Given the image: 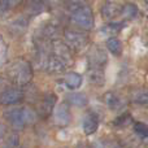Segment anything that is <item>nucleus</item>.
Returning <instances> with one entry per match:
<instances>
[{
	"instance_id": "f257e3e1",
	"label": "nucleus",
	"mask_w": 148,
	"mask_h": 148,
	"mask_svg": "<svg viewBox=\"0 0 148 148\" xmlns=\"http://www.w3.org/2000/svg\"><path fill=\"white\" fill-rule=\"evenodd\" d=\"M8 74H9V78L12 79L13 83H16L17 86H26L33 79L34 72L33 66L27 60L18 59L9 66Z\"/></svg>"
},
{
	"instance_id": "f03ea898",
	"label": "nucleus",
	"mask_w": 148,
	"mask_h": 148,
	"mask_svg": "<svg viewBox=\"0 0 148 148\" xmlns=\"http://www.w3.org/2000/svg\"><path fill=\"white\" fill-rule=\"evenodd\" d=\"M72 18L75 25H78L79 27L84 29V30H91L94 27V13L88 5H82V7L73 9Z\"/></svg>"
},
{
	"instance_id": "7ed1b4c3",
	"label": "nucleus",
	"mask_w": 148,
	"mask_h": 148,
	"mask_svg": "<svg viewBox=\"0 0 148 148\" xmlns=\"http://www.w3.org/2000/svg\"><path fill=\"white\" fill-rule=\"evenodd\" d=\"M64 43L70 48V51L79 52L84 49L88 44L87 34L78 30H65L64 31Z\"/></svg>"
},
{
	"instance_id": "20e7f679",
	"label": "nucleus",
	"mask_w": 148,
	"mask_h": 148,
	"mask_svg": "<svg viewBox=\"0 0 148 148\" xmlns=\"http://www.w3.org/2000/svg\"><path fill=\"white\" fill-rule=\"evenodd\" d=\"M51 53L55 57L62 61L65 64V66H69L73 64V55L70 48L64 43V42L60 40H52L51 42Z\"/></svg>"
},
{
	"instance_id": "39448f33",
	"label": "nucleus",
	"mask_w": 148,
	"mask_h": 148,
	"mask_svg": "<svg viewBox=\"0 0 148 148\" xmlns=\"http://www.w3.org/2000/svg\"><path fill=\"white\" fill-rule=\"evenodd\" d=\"M23 100V92L20 88H8L0 94V104L1 105H14Z\"/></svg>"
},
{
	"instance_id": "423d86ee",
	"label": "nucleus",
	"mask_w": 148,
	"mask_h": 148,
	"mask_svg": "<svg viewBox=\"0 0 148 148\" xmlns=\"http://www.w3.org/2000/svg\"><path fill=\"white\" fill-rule=\"evenodd\" d=\"M55 122L60 127H65L70 123V110L68 107V103H60L56 108H55Z\"/></svg>"
},
{
	"instance_id": "0eeeda50",
	"label": "nucleus",
	"mask_w": 148,
	"mask_h": 148,
	"mask_svg": "<svg viewBox=\"0 0 148 148\" xmlns=\"http://www.w3.org/2000/svg\"><path fill=\"white\" fill-rule=\"evenodd\" d=\"M4 118L10 123L14 130H21L25 127V123L22 120V113H21L20 108H12L4 112Z\"/></svg>"
},
{
	"instance_id": "6e6552de",
	"label": "nucleus",
	"mask_w": 148,
	"mask_h": 148,
	"mask_svg": "<svg viewBox=\"0 0 148 148\" xmlns=\"http://www.w3.org/2000/svg\"><path fill=\"white\" fill-rule=\"evenodd\" d=\"M65 69H66V66H65L64 62L60 61L57 57H55L51 53L48 56V59H47L43 70H46V72H48L51 74H60V73H64Z\"/></svg>"
},
{
	"instance_id": "1a4fd4ad",
	"label": "nucleus",
	"mask_w": 148,
	"mask_h": 148,
	"mask_svg": "<svg viewBox=\"0 0 148 148\" xmlns=\"http://www.w3.org/2000/svg\"><path fill=\"white\" fill-rule=\"evenodd\" d=\"M88 62L91 66H96V68H101V65H104L107 62V55L103 49L94 47L88 53Z\"/></svg>"
},
{
	"instance_id": "9d476101",
	"label": "nucleus",
	"mask_w": 148,
	"mask_h": 148,
	"mask_svg": "<svg viewBox=\"0 0 148 148\" xmlns=\"http://www.w3.org/2000/svg\"><path fill=\"white\" fill-rule=\"evenodd\" d=\"M87 79L90 83L95 84V86H103L105 83V74L101 68L91 66L87 70Z\"/></svg>"
},
{
	"instance_id": "9b49d317",
	"label": "nucleus",
	"mask_w": 148,
	"mask_h": 148,
	"mask_svg": "<svg viewBox=\"0 0 148 148\" xmlns=\"http://www.w3.org/2000/svg\"><path fill=\"white\" fill-rule=\"evenodd\" d=\"M82 127L86 135H92L95 134V131L99 127V120L94 113H88V114L84 116L83 122H82Z\"/></svg>"
},
{
	"instance_id": "f8f14e48",
	"label": "nucleus",
	"mask_w": 148,
	"mask_h": 148,
	"mask_svg": "<svg viewBox=\"0 0 148 148\" xmlns=\"http://www.w3.org/2000/svg\"><path fill=\"white\" fill-rule=\"evenodd\" d=\"M121 13V7L117 3L113 1H107L103 4L101 7V16L105 20H113Z\"/></svg>"
},
{
	"instance_id": "ddd939ff",
	"label": "nucleus",
	"mask_w": 148,
	"mask_h": 148,
	"mask_svg": "<svg viewBox=\"0 0 148 148\" xmlns=\"http://www.w3.org/2000/svg\"><path fill=\"white\" fill-rule=\"evenodd\" d=\"M64 82H65V84H66L68 88L77 90L82 86V83H83V78H82L81 74H78L75 72H70L65 75Z\"/></svg>"
},
{
	"instance_id": "4468645a",
	"label": "nucleus",
	"mask_w": 148,
	"mask_h": 148,
	"mask_svg": "<svg viewBox=\"0 0 148 148\" xmlns=\"http://www.w3.org/2000/svg\"><path fill=\"white\" fill-rule=\"evenodd\" d=\"M66 101L69 104L74 105V107H78V108H83L87 105L88 103V99L84 94L82 92H73V94H69L66 96Z\"/></svg>"
},
{
	"instance_id": "2eb2a0df",
	"label": "nucleus",
	"mask_w": 148,
	"mask_h": 148,
	"mask_svg": "<svg viewBox=\"0 0 148 148\" xmlns=\"http://www.w3.org/2000/svg\"><path fill=\"white\" fill-rule=\"evenodd\" d=\"M104 100H105L107 107L110 108L112 110H117L118 108L122 107V100H121V97H118L117 95L113 94V92H107L104 96Z\"/></svg>"
},
{
	"instance_id": "dca6fc26",
	"label": "nucleus",
	"mask_w": 148,
	"mask_h": 148,
	"mask_svg": "<svg viewBox=\"0 0 148 148\" xmlns=\"http://www.w3.org/2000/svg\"><path fill=\"white\" fill-rule=\"evenodd\" d=\"M138 13H139V9L134 3H127V4H125L121 8V16H122L123 18H126V20H133V18H135L136 16H138Z\"/></svg>"
},
{
	"instance_id": "f3484780",
	"label": "nucleus",
	"mask_w": 148,
	"mask_h": 148,
	"mask_svg": "<svg viewBox=\"0 0 148 148\" xmlns=\"http://www.w3.org/2000/svg\"><path fill=\"white\" fill-rule=\"evenodd\" d=\"M21 113H22V120H23V123L26 125H33V123L36 122V112L30 107H23L21 109Z\"/></svg>"
},
{
	"instance_id": "a211bd4d",
	"label": "nucleus",
	"mask_w": 148,
	"mask_h": 148,
	"mask_svg": "<svg viewBox=\"0 0 148 148\" xmlns=\"http://www.w3.org/2000/svg\"><path fill=\"white\" fill-rule=\"evenodd\" d=\"M107 48H108V51L112 55H114V56H120V55L122 53V43H121L120 39L114 38V36L109 38L107 40Z\"/></svg>"
},
{
	"instance_id": "6ab92c4d",
	"label": "nucleus",
	"mask_w": 148,
	"mask_h": 148,
	"mask_svg": "<svg viewBox=\"0 0 148 148\" xmlns=\"http://www.w3.org/2000/svg\"><path fill=\"white\" fill-rule=\"evenodd\" d=\"M55 100H56V97H55L53 95H49V96H47L46 99L43 100V103H42V105H40V112L44 117L48 116L49 113H51V110L55 109Z\"/></svg>"
},
{
	"instance_id": "aec40b11",
	"label": "nucleus",
	"mask_w": 148,
	"mask_h": 148,
	"mask_svg": "<svg viewBox=\"0 0 148 148\" xmlns=\"http://www.w3.org/2000/svg\"><path fill=\"white\" fill-rule=\"evenodd\" d=\"M20 147V136L18 134L12 133L3 140L0 148H18Z\"/></svg>"
},
{
	"instance_id": "412c9836",
	"label": "nucleus",
	"mask_w": 148,
	"mask_h": 148,
	"mask_svg": "<svg viewBox=\"0 0 148 148\" xmlns=\"http://www.w3.org/2000/svg\"><path fill=\"white\" fill-rule=\"evenodd\" d=\"M122 23H117V22H110L109 25L103 27V33L108 36V38H113V35H116L117 33H120L122 29Z\"/></svg>"
},
{
	"instance_id": "4be33fe9",
	"label": "nucleus",
	"mask_w": 148,
	"mask_h": 148,
	"mask_svg": "<svg viewBox=\"0 0 148 148\" xmlns=\"http://www.w3.org/2000/svg\"><path fill=\"white\" fill-rule=\"evenodd\" d=\"M27 9L31 14H39V13H42L44 10V4L40 0H31Z\"/></svg>"
},
{
	"instance_id": "5701e85b",
	"label": "nucleus",
	"mask_w": 148,
	"mask_h": 148,
	"mask_svg": "<svg viewBox=\"0 0 148 148\" xmlns=\"http://www.w3.org/2000/svg\"><path fill=\"white\" fill-rule=\"evenodd\" d=\"M133 101L140 105H147L148 104V92L147 91H138L134 94Z\"/></svg>"
},
{
	"instance_id": "b1692460",
	"label": "nucleus",
	"mask_w": 148,
	"mask_h": 148,
	"mask_svg": "<svg viewBox=\"0 0 148 148\" xmlns=\"http://www.w3.org/2000/svg\"><path fill=\"white\" fill-rule=\"evenodd\" d=\"M134 131H135L138 135L143 136V138H148V125L143 122H136L134 125Z\"/></svg>"
},
{
	"instance_id": "393cba45",
	"label": "nucleus",
	"mask_w": 148,
	"mask_h": 148,
	"mask_svg": "<svg viewBox=\"0 0 148 148\" xmlns=\"http://www.w3.org/2000/svg\"><path fill=\"white\" fill-rule=\"evenodd\" d=\"M21 0H1V3H0V8H1L3 10H8L10 9V8L16 7L17 4H20Z\"/></svg>"
},
{
	"instance_id": "a878e982",
	"label": "nucleus",
	"mask_w": 148,
	"mask_h": 148,
	"mask_svg": "<svg viewBox=\"0 0 148 148\" xmlns=\"http://www.w3.org/2000/svg\"><path fill=\"white\" fill-rule=\"evenodd\" d=\"M5 57H7V43L3 39V36L0 35V65L4 62Z\"/></svg>"
},
{
	"instance_id": "bb28decb",
	"label": "nucleus",
	"mask_w": 148,
	"mask_h": 148,
	"mask_svg": "<svg viewBox=\"0 0 148 148\" xmlns=\"http://www.w3.org/2000/svg\"><path fill=\"white\" fill-rule=\"evenodd\" d=\"M131 120V116L129 114V113H123L122 116H120V117L116 120L114 125H120V126H123V125H127L129 121Z\"/></svg>"
},
{
	"instance_id": "cd10ccee",
	"label": "nucleus",
	"mask_w": 148,
	"mask_h": 148,
	"mask_svg": "<svg viewBox=\"0 0 148 148\" xmlns=\"http://www.w3.org/2000/svg\"><path fill=\"white\" fill-rule=\"evenodd\" d=\"M26 25H27L26 21H23L22 18H18L17 21H14V22L12 23V27L16 29V30H23V29L26 27Z\"/></svg>"
},
{
	"instance_id": "c85d7f7f",
	"label": "nucleus",
	"mask_w": 148,
	"mask_h": 148,
	"mask_svg": "<svg viewBox=\"0 0 148 148\" xmlns=\"http://www.w3.org/2000/svg\"><path fill=\"white\" fill-rule=\"evenodd\" d=\"M87 0H69V3L74 7V9L78 7H82V5H86Z\"/></svg>"
},
{
	"instance_id": "c756f323",
	"label": "nucleus",
	"mask_w": 148,
	"mask_h": 148,
	"mask_svg": "<svg viewBox=\"0 0 148 148\" xmlns=\"http://www.w3.org/2000/svg\"><path fill=\"white\" fill-rule=\"evenodd\" d=\"M5 131H7V129H5V125L0 123V144L3 143V140H4V138H5Z\"/></svg>"
},
{
	"instance_id": "7c9ffc66",
	"label": "nucleus",
	"mask_w": 148,
	"mask_h": 148,
	"mask_svg": "<svg viewBox=\"0 0 148 148\" xmlns=\"http://www.w3.org/2000/svg\"><path fill=\"white\" fill-rule=\"evenodd\" d=\"M91 148H104V146H103L101 143H99V142H96V143L92 144V147H91Z\"/></svg>"
},
{
	"instance_id": "2f4dec72",
	"label": "nucleus",
	"mask_w": 148,
	"mask_h": 148,
	"mask_svg": "<svg viewBox=\"0 0 148 148\" xmlns=\"http://www.w3.org/2000/svg\"><path fill=\"white\" fill-rule=\"evenodd\" d=\"M46 3H49V4H56V3H59L60 0H44Z\"/></svg>"
},
{
	"instance_id": "473e14b6",
	"label": "nucleus",
	"mask_w": 148,
	"mask_h": 148,
	"mask_svg": "<svg viewBox=\"0 0 148 148\" xmlns=\"http://www.w3.org/2000/svg\"><path fill=\"white\" fill-rule=\"evenodd\" d=\"M77 148H87V147L84 146L83 143H81V144H79V146H77Z\"/></svg>"
},
{
	"instance_id": "72a5a7b5",
	"label": "nucleus",
	"mask_w": 148,
	"mask_h": 148,
	"mask_svg": "<svg viewBox=\"0 0 148 148\" xmlns=\"http://www.w3.org/2000/svg\"><path fill=\"white\" fill-rule=\"evenodd\" d=\"M146 146H147V147H148V138H147V139H146Z\"/></svg>"
},
{
	"instance_id": "f704fd0d",
	"label": "nucleus",
	"mask_w": 148,
	"mask_h": 148,
	"mask_svg": "<svg viewBox=\"0 0 148 148\" xmlns=\"http://www.w3.org/2000/svg\"><path fill=\"white\" fill-rule=\"evenodd\" d=\"M144 1H146V3H148V0H144Z\"/></svg>"
},
{
	"instance_id": "c9c22d12",
	"label": "nucleus",
	"mask_w": 148,
	"mask_h": 148,
	"mask_svg": "<svg viewBox=\"0 0 148 148\" xmlns=\"http://www.w3.org/2000/svg\"><path fill=\"white\" fill-rule=\"evenodd\" d=\"M18 148H22V147H18Z\"/></svg>"
}]
</instances>
